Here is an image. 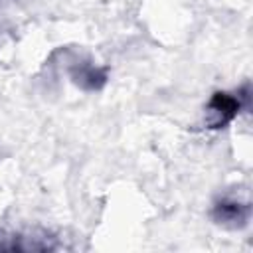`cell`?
<instances>
[{"label":"cell","instance_id":"1","mask_svg":"<svg viewBox=\"0 0 253 253\" xmlns=\"http://www.w3.org/2000/svg\"><path fill=\"white\" fill-rule=\"evenodd\" d=\"M239 107L241 103L237 97L229 93H215L206 107V123L210 128H221L239 113Z\"/></svg>","mask_w":253,"mask_h":253},{"label":"cell","instance_id":"2","mask_svg":"<svg viewBox=\"0 0 253 253\" xmlns=\"http://www.w3.org/2000/svg\"><path fill=\"white\" fill-rule=\"evenodd\" d=\"M213 217L217 223H223V225H243L249 217V208L243 206V204H237V202H219L215 204L213 208Z\"/></svg>","mask_w":253,"mask_h":253}]
</instances>
